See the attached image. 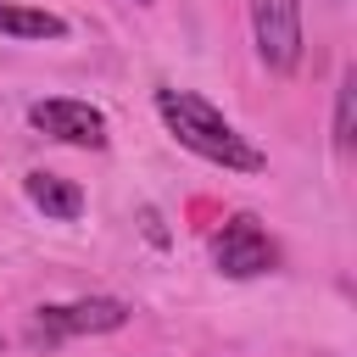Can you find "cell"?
<instances>
[{
    "mask_svg": "<svg viewBox=\"0 0 357 357\" xmlns=\"http://www.w3.org/2000/svg\"><path fill=\"white\" fill-rule=\"evenodd\" d=\"M156 112H162V123L173 128V139L184 151H195V156H206L218 167H234V173H257L262 167V151L212 100H201L190 89H156Z\"/></svg>",
    "mask_w": 357,
    "mask_h": 357,
    "instance_id": "obj_1",
    "label": "cell"
},
{
    "mask_svg": "<svg viewBox=\"0 0 357 357\" xmlns=\"http://www.w3.org/2000/svg\"><path fill=\"white\" fill-rule=\"evenodd\" d=\"M128 324V307L112 301V296H89V301H73V307H39L33 324H28V346L50 351L73 335H112Z\"/></svg>",
    "mask_w": 357,
    "mask_h": 357,
    "instance_id": "obj_2",
    "label": "cell"
},
{
    "mask_svg": "<svg viewBox=\"0 0 357 357\" xmlns=\"http://www.w3.org/2000/svg\"><path fill=\"white\" fill-rule=\"evenodd\" d=\"M251 33L268 73L301 67V0H251Z\"/></svg>",
    "mask_w": 357,
    "mask_h": 357,
    "instance_id": "obj_3",
    "label": "cell"
},
{
    "mask_svg": "<svg viewBox=\"0 0 357 357\" xmlns=\"http://www.w3.org/2000/svg\"><path fill=\"white\" fill-rule=\"evenodd\" d=\"M212 257H218V268L229 273V279H257V273H268L273 262H279V245L268 240V229L257 223V218H229L223 223V234H218V245H212Z\"/></svg>",
    "mask_w": 357,
    "mask_h": 357,
    "instance_id": "obj_4",
    "label": "cell"
},
{
    "mask_svg": "<svg viewBox=\"0 0 357 357\" xmlns=\"http://www.w3.org/2000/svg\"><path fill=\"white\" fill-rule=\"evenodd\" d=\"M28 123L61 145H78V151H100L106 145V112L89 106V100H33Z\"/></svg>",
    "mask_w": 357,
    "mask_h": 357,
    "instance_id": "obj_5",
    "label": "cell"
},
{
    "mask_svg": "<svg viewBox=\"0 0 357 357\" xmlns=\"http://www.w3.org/2000/svg\"><path fill=\"white\" fill-rule=\"evenodd\" d=\"M22 190H28V201L45 212V218H56V223H73L78 212H84V190L73 184V178H61V173H28L22 178Z\"/></svg>",
    "mask_w": 357,
    "mask_h": 357,
    "instance_id": "obj_6",
    "label": "cell"
},
{
    "mask_svg": "<svg viewBox=\"0 0 357 357\" xmlns=\"http://www.w3.org/2000/svg\"><path fill=\"white\" fill-rule=\"evenodd\" d=\"M0 33H17V39H61L67 22L56 11H33V6H6L0 0Z\"/></svg>",
    "mask_w": 357,
    "mask_h": 357,
    "instance_id": "obj_7",
    "label": "cell"
},
{
    "mask_svg": "<svg viewBox=\"0 0 357 357\" xmlns=\"http://www.w3.org/2000/svg\"><path fill=\"white\" fill-rule=\"evenodd\" d=\"M351 139H357V73H346L335 95V151H351Z\"/></svg>",
    "mask_w": 357,
    "mask_h": 357,
    "instance_id": "obj_8",
    "label": "cell"
},
{
    "mask_svg": "<svg viewBox=\"0 0 357 357\" xmlns=\"http://www.w3.org/2000/svg\"><path fill=\"white\" fill-rule=\"evenodd\" d=\"M139 223H145V234H151V245H167V229H162V218H156L151 206L139 212Z\"/></svg>",
    "mask_w": 357,
    "mask_h": 357,
    "instance_id": "obj_9",
    "label": "cell"
},
{
    "mask_svg": "<svg viewBox=\"0 0 357 357\" xmlns=\"http://www.w3.org/2000/svg\"><path fill=\"white\" fill-rule=\"evenodd\" d=\"M0 346H6V335H0Z\"/></svg>",
    "mask_w": 357,
    "mask_h": 357,
    "instance_id": "obj_10",
    "label": "cell"
},
{
    "mask_svg": "<svg viewBox=\"0 0 357 357\" xmlns=\"http://www.w3.org/2000/svg\"><path fill=\"white\" fill-rule=\"evenodd\" d=\"M139 6H151V0H139Z\"/></svg>",
    "mask_w": 357,
    "mask_h": 357,
    "instance_id": "obj_11",
    "label": "cell"
}]
</instances>
